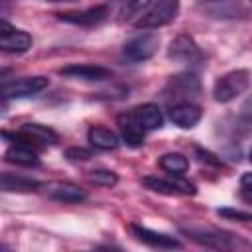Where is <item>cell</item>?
Masks as SVG:
<instances>
[{
	"label": "cell",
	"instance_id": "obj_1",
	"mask_svg": "<svg viewBox=\"0 0 252 252\" xmlns=\"http://www.w3.org/2000/svg\"><path fill=\"white\" fill-rule=\"evenodd\" d=\"M250 85V73L246 69H234L220 75L213 85V96L217 102H230L240 96Z\"/></svg>",
	"mask_w": 252,
	"mask_h": 252
},
{
	"label": "cell",
	"instance_id": "obj_2",
	"mask_svg": "<svg viewBox=\"0 0 252 252\" xmlns=\"http://www.w3.org/2000/svg\"><path fill=\"white\" fill-rule=\"evenodd\" d=\"M179 12V0H156V4L136 22L140 30H158L175 20Z\"/></svg>",
	"mask_w": 252,
	"mask_h": 252
},
{
	"label": "cell",
	"instance_id": "obj_3",
	"mask_svg": "<svg viewBox=\"0 0 252 252\" xmlns=\"http://www.w3.org/2000/svg\"><path fill=\"white\" fill-rule=\"evenodd\" d=\"M158 47H159V35L158 33H140L136 37H132L130 41L124 43V57L128 61H148L152 59L156 53H158Z\"/></svg>",
	"mask_w": 252,
	"mask_h": 252
},
{
	"label": "cell",
	"instance_id": "obj_4",
	"mask_svg": "<svg viewBox=\"0 0 252 252\" xmlns=\"http://www.w3.org/2000/svg\"><path fill=\"white\" fill-rule=\"evenodd\" d=\"M33 39L28 32L12 28L6 20L0 22V47L6 53H26L32 47Z\"/></svg>",
	"mask_w": 252,
	"mask_h": 252
},
{
	"label": "cell",
	"instance_id": "obj_5",
	"mask_svg": "<svg viewBox=\"0 0 252 252\" xmlns=\"http://www.w3.org/2000/svg\"><path fill=\"white\" fill-rule=\"evenodd\" d=\"M49 81L47 77L35 75V77H22L18 81L6 83L2 87V94L6 98H26V96H33L37 93H41L43 89H47Z\"/></svg>",
	"mask_w": 252,
	"mask_h": 252
},
{
	"label": "cell",
	"instance_id": "obj_6",
	"mask_svg": "<svg viewBox=\"0 0 252 252\" xmlns=\"http://www.w3.org/2000/svg\"><path fill=\"white\" fill-rule=\"evenodd\" d=\"M167 57L179 63H193L201 59V49L189 33H179L169 41Z\"/></svg>",
	"mask_w": 252,
	"mask_h": 252
},
{
	"label": "cell",
	"instance_id": "obj_7",
	"mask_svg": "<svg viewBox=\"0 0 252 252\" xmlns=\"http://www.w3.org/2000/svg\"><path fill=\"white\" fill-rule=\"evenodd\" d=\"M187 234H189L195 242H199V244H203V246H209V248H222V250H230V248H238V246H248V244H244V242H240V244H238V240H236L234 236H230V234H226V232H220V230L189 228V230H187Z\"/></svg>",
	"mask_w": 252,
	"mask_h": 252
},
{
	"label": "cell",
	"instance_id": "obj_8",
	"mask_svg": "<svg viewBox=\"0 0 252 252\" xmlns=\"http://www.w3.org/2000/svg\"><path fill=\"white\" fill-rule=\"evenodd\" d=\"M106 16H108V6L106 4H98V6L85 8V10L57 14V18L61 22H67V24H73V26H85V28H91V26H96V24L104 22Z\"/></svg>",
	"mask_w": 252,
	"mask_h": 252
},
{
	"label": "cell",
	"instance_id": "obj_9",
	"mask_svg": "<svg viewBox=\"0 0 252 252\" xmlns=\"http://www.w3.org/2000/svg\"><path fill=\"white\" fill-rule=\"evenodd\" d=\"M14 138L18 142H24V144H30V146H53L59 140V136L43 124H24L14 134Z\"/></svg>",
	"mask_w": 252,
	"mask_h": 252
},
{
	"label": "cell",
	"instance_id": "obj_10",
	"mask_svg": "<svg viewBox=\"0 0 252 252\" xmlns=\"http://www.w3.org/2000/svg\"><path fill=\"white\" fill-rule=\"evenodd\" d=\"M59 75L69 77V79H79V81H106L112 77V71L100 65H89V63H73L67 67L59 69Z\"/></svg>",
	"mask_w": 252,
	"mask_h": 252
},
{
	"label": "cell",
	"instance_id": "obj_11",
	"mask_svg": "<svg viewBox=\"0 0 252 252\" xmlns=\"http://www.w3.org/2000/svg\"><path fill=\"white\" fill-rule=\"evenodd\" d=\"M203 116V110L191 100L175 102L169 106V120L179 128H193Z\"/></svg>",
	"mask_w": 252,
	"mask_h": 252
},
{
	"label": "cell",
	"instance_id": "obj_12",
	"mask_svg": "<svg viewBox=\"0 0 252 252\" xmlns=\"http://www.w3.org/2000/svg\"><path fill=\"white\" fill-rule=\"evenodd\" d=\"M130 230L132 234L136 236V240L152 246V248H179L181 242L169 234H163V232H158V230H152V228H146V226H140V224H130Z\"/></svg>",
	"mask_w": 252,
	"mask_h": 252
},
{
	"label": "cell",
	"instance_id": "obj_13",
	"mask_svg": "<svg viewBox=\"0 0 252 252\" xmlns=\"http://www.w3.org/2000/svg\"><path fill=\"white\" fill-rule=\"evenodd\" d=\"M45 193L53 201H61V203H79L87 199L85 189L71 181H53L45 185Z\"/></svg>",
	"mask_w": 252,
	"mask_h": 252
},
{
	"label": "cell",
	"instance_id": "obj_14",
	"mask_svg": "<svg viewBox=\"0 0 252 252\" xmlns=\"http://www.w3.org/2000/svg\"><path fill=\"white\" fill-rule=\"evenodd\" d=\"M118 128H120L122 140H124L128 146L138 148V146L144 144V132H146V130H144V128L140 126V122L136 120L134 110L118 116Z\"/></svg>",
	"mask_w": 252,
	"mask_h": 252
},
{
	"label": "cell",
	"instance_id": "obj_15",
	"mask_svg": "<svg viewBox=\"0 0 252 252\" xmlns=\"http://www.w3.org/2000/svg\"><path fill=\"white\" fill-rule=\"evenodd\" d=\"M134 116H136V120L140 122V126L144 130H158V128L163 126V114H161L159 106L154 104V102H146V104L136 106Z\"/></svg>",
	"mask_w": 252,
	"mask_h": 252
},
{
	"label": "cell",
	"instance_id": "obj_16",
	"mask_svg": "<svg viewBox=\"0 0 252 252\" xmlns=\"http://www.w3.org/2000/svg\"><path fill=\"white\" fill-rule=\"evenodd\" d=\"M4 158L16 165H37L39 163V158L35 154V150L30 146V144H24V142H16L14 146H10L4 154Z\"/></svg>",
	"mask_w": 252,
	"mask_h": 252
},
{
	"label": "cell",
	"instance_id": "obj_17",
	"mask_svg": "<svg viewBox=\"0 0 252 252\" xmlns=\"http://www.w3.org/2000/svg\"><path fill=\"white\" fill-rule=\"evenodd\" d=\"M87 138H89V142H91L93 148L104 150V152L116 150L118 144H120V138H118L112 130H108V128H104V126H91Z\"/></svg>",
	"mask_w": 252,
	"mask_h": 252
},
{
	"label": "cell",
	"instance_id": "obj_18",
	"mask_svg": "<svg viewBox=\"0 0 252 252\" xmlns=\"http://www.w3.org/2000/svg\"><path fill=\"white\" fill-rule=\"evenodd\" d=\"M169 91H171V96H175V98L195 96V94L199 93V79H197L193 73H185V75L171 77V81H169Z\"/></svg>",
	"mask_w": 252,
	"mask_h": 252
},
{
	"label": "cell",
	"instance_id": "obj_19",
	"mask_svg": "<svg viewBox=\"0 0 252 252\" xmlns=\"http://www.w3.org/2000/svg\"><path fill=\"white\" fill-rule=\"evenodd\" d=\"M0 185L8 193H30V191H37L41 187L35 179H30L24 175H14V173H2Z\"/></svg>",
	"mask_w": 252,
	"mask_h": 252
},
{
	"label": "cell",
	"instance_id": "obj_20",
	"mask_svg": "<svg viewBox=\"0 0 252 252\" xmlns=\"http://www.w3.org/2000/svg\"><path fill=\"white\" fill-rule=\"evenodd\" d=\"M159 167L163 171H167L169 175H183L187 169H189V159L183 156V154H177V152H169V154H163L159 158Z\"/></svg>",
	"mask_w": 252,
	"mask_h": 252
},
{
	"label": "cell",
	"instance_id": "obj_21",
	"mask_svg": "<svg viewBox=\"0 0 252 252\" xmlns=\"http://www.w3.org/2000/svg\"><path fill=\"white\" fill-rule=\"evenodd\" d=\"M142 183L150 191H156V193H163V195H177L179 193L171 177H165L163 179V177H152V175H148V177L142 179Z\"/></svg>",
	"mask_w": 252,
	"mask_h": 252
},
{
	"label": "cell",
	"instance_id": "obj_22",
	"mask_svg": "<svg viewBox=\"0 0 252 252\" xmlns=\"http://www.w3.org/2000/svg\"><path fill=\"white\" fill-rule=\"evenodd\" d=\"M89 179L94 183V185H100V187H114L118 183V173H114L112 169H104V167H98V169H93L89 173Z\"/></svg>",
	"mask_w": 252,
	"mask_h": 252
},
{
	"label": "cell",
	"instance_id": "obj_23",
	"mask_svg": "<svg viewBox=\"0 0 252 252\" xmlns=\"http://www.w3.org/2000/svg\"><path fill=\"white\" fill-rule=\"evenodd\" d=\"M217 213H219V217H224L228 220H240V222L252 220V213H244V211H238V209H219Z\"/></svg>",
	"mask_w": 252,
	"mask_h": 252
},
{
	"label": "cell",
	"instance_id": "obj_24",
	"mask_svg": "<svg viewBox=\"0 0 252 252\" xmlns=\"http://www.w3.org/2000/svg\"><path fill=\"white\" fill-rule=\"evenodd\" d=\"M195 152H197V156H199V159L203 161V163H209V165H213V167H220L222 165V161L215 156V154H211L209 150H203V148H195Z\"/></svg>",
	"mask_w": 252,
	"mask_h": 252
},
{
	"label": "cell",
	"instance_id": "obj_25",
	"mask_svg": "<svg viewBox=\"0 0 252 252\" xmlns=\"http://www.w3.org/2000/svg\"><path fill=\"white\" fill-rule=\"evenodd\" d=\"M65 156H67V159H71V161H85V159L91 158V152L85 150V148H69V150L65 152Z\"/></svg>",
	"mask_w": 252,
	"mask_h": 252
},
{
	"label": "cell",
	"instance_id": "obj_26",
	"mask_svg": "<svg viewBox=\"0 0 252 252\" xmlns=\"http://www.w3.org/2000/svg\"><path fill=\"white\" fill-rule=\"evenodd\" d=\"M152 0H124V10L128 14H134V12H140L142 8H146Z\"/></svg>",
	"mask_w": 252,
	"mask_h": 252
},
{
	"label": "cell",
	"instance_id": "obj_27",
	"mask_svg": "<svg viewBox=\"0 0 252 252\" xmlns=\"http://www.w3.org/2000/svg\"><path fill=\"white\" fill-rule=\"evenodd\" d=\"M240 185H242L244 189H252V171H248V173H244V175L240 177Z\"/></svg>",
	"mask_w": 252,
	"mask_h": 252
},
{
	"label": "cell",
	"instance_id": "obj_28",
	"mask_svg": "<svg viewBox=\"0 0 252 252\" xmlns=\"http://www.w3.org/2000/svg\"><path fill=\"white\" fill-rule=\"evenodd\" d=\"M242 197H244L248 203H252V189H244V187H242Z\"/></svg>",
	"mask_w": 252,
	"mask_h": 252
},
{
	"label": "cell",
	"instance_id": "obj_29",
	"mask_svg": "<svg viewBox=\"0 0 252 252\" xmlns=\"http://www.w3.org/2000/svg\"><path fill=\"white\" fill-rule=\"evenodd\" d=\"M47 2H69V0H47Z\"/></svg>",
	"mask_w": 252,
	"mask_h": 252
},
{
	"label": "cell",
	"instance_id": "obj_30",
	"mask_svg": "<svg viewBox=\"0 0 252 252\" xmlns=\"http://www.w3.org/2000/svg\"><path fill=\"white\" fill-rule=\"evenodd\" d=\"M248 118H250V120H252V110H250V114H248Z\"/></svg>",
	"mask_w": 252,
	"mask_h": 252
},
{
	"label": "cell",
	"instance_id": "obj_31",
	"mask_svg": "<svg viewBox=\"0 0 252 252\" xmlns=\"http://www.w3.org/2000/svg\"><path fill=\"white\" fill-rule=\"evenodd\" d=\"M248 158H250V161H252V150H250V156H248Z\"/></svg>",
	"mask_w": 252,
	"mask_h": 252
},
{
	"label": "cell",
	"instance_id": "obj_32",
	"mask_svg": "<svg viewBox=\"0 0 252 252\" xmlns=\"http://www.w3.org/2000/svg\"><path fill=\"white\" fill-rule=\"evenodd\" d=\"M250 2H252V0H250Z\"/></svg>",
	"mask_w": 252,
	"mask_h": 252
}]
</instances>
